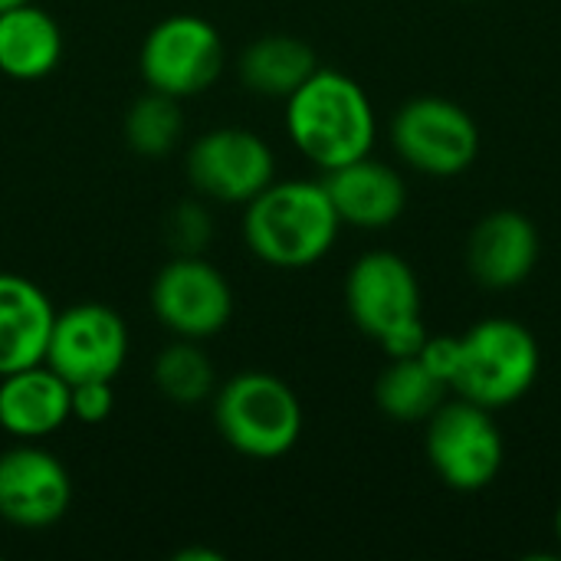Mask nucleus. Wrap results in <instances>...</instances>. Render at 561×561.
<instances>
[{
    "instance_id": "obj_1",
    "label": "nucleus",
    "mask_w": 561,
    "mask_h": 561,
    "mask_svg": "<svg viewBox=\"0 0 561 561\" xmlns=\"http://www.w3.org/2000/svg\"><path fill=\"white\" fill-rule=\"evenodd\" d=\"M286 131L302 158L332 171L371 154L378 122L368 92L352 76L316 69L286 99Z\"/></svg>"
},
{
    "instance_id": "obj_2",
    "label": "nucleus",
    "mask_w": 561,
    "mask_h": 561,
    "mask_svg": "<svg viewBox=\"0 0 561 561\" xmlns=\"http://www.w3.org/2000/svg\"><path fill=\"white\" fill-rule=\"evenodd\" d=\"M243 207L250 253L279 270L319 263L335 247L342 227L322 181H273Z\"/></svg>"
},
{
    "instance_id": "obj_3",
    "label": "nucleus",
    "mask_w": 561,
    "mask_h": 561,
    "mask_svg": "<svg viewBox=\"0 0 561 561\" xmlns=\"http://www.w3.org/2000/svg\"><path fill=\"white\" fill-rule=\"evenodd\" d=\"M345 306L352 322L375 339L388 358L421 355L427 329L421 319V283L408 260L388 250L365 253L345 276Z\"/></svg>"
},
{
    "instance_id": "obj_4",
    "label": "nucleus",
    "mask_w": 561,
    "mask_h": 561,
    "mask_svg": "<svg viewBox=\"0 0 561 561\" xmlns=\"http://www.w3.org/2000/svg\"><path fill=\"white\" fill-rule=\"evenodd\" d=\"M542 352L536 335L516 319H483L457 339L450 391L486 411L516 404L539 378Z\"/></svg>"
},
{
    "instance_id": "obj_5",
    "label": "nucleus",
    "mask_w": 561,
    "mask_h": 561,
    "mask_svg": "<svg viewBox=\"0 0 561 561\" xmlns=\"http://www.w3.org/2000/svg\"><path fill=\"white\" fill-rule=\"evenodd\" d=\"M214 424L230 450L250 460H276L302 437V404L283 378L240 371L214 391Z\"/></svg>"
},
{
    "instance_id": "obj_6",
    "label": "nucleus",
    "mask_w": 561,
    "mask_h": 561,
    "mask_svg": "<svg viewBox=\"0 0 561 561\" xmlns=\"http://www.w3.org/2000/svg\"><path fill=\"white\" fill-rule=\"evenodd\" d=\"M424 424L427 460L450 490L477 493L496 480L503 467V434L493 411L467 398H447Z\"/></svg>"
},
{
    "instance_id": "obj_7",
    "label": "nucleus",
    "mask_w": 561,
    "mask_h": 561,
    "mask_svg": "<svg viewBox=\"0 0 561 561\" xmlns=\"http://www.w3.org/2000/svg\"><path fill=\"white\" fill-rule=\"evenodd\" d=\"M391 145L398 158L417 174L457 178L480 154V128L463 105L437 95H421L394 112Z\"/></svg>"
},
{
    "instance_id": "obj_8",
    "label": "nucleus",
    "mask_w": 561,
    "mask_h": 561,
    "mask_svg": "<svg viewBox=\"0 0 561 561\" xmlns=\"http://www.w3.org/2000/svg\"><path fill=\"white\" fill-rule=\"evenodd\" d=\"M138 66L148 89L191 99L217 82L224 69V39L210 20L174 13L148 30Z\"/></svg>"
},
{
    "instance_id": "obj_9",
    "label": "nucleus",
    "mask_w": 561,
    "mask_h": 561,
    "mask_svg": "<svg viewBox=\"0 0 561 561\" xmlns=\"http://www.w3.org/2000/svg\"><path fill=\"white\" fill-rule=\"evenodd\" d=\"M151 309L158 322L178 339H214L233 319V289L224 273L194 256H174L151 283Z\"/></svg>"
},
{
    "instance_id": "obj_10",
    "label": "nucleus",
    "mask_w": 561,
    "mask_h": 561,
    "mask_svg": "<svg viewBox=\"0 0 561 561\" xmlns=\"http://www.w3.org/2000/svg\"><path fill=\"white\" fill-rule=\"evenodd\" d=\"M128 358V329L122 316L102 302H79L53 319L46 365L66 378L79 381H115Z\"/></svg>"
},
{
    "instance_id": "obj_11",
    "label": "nucleus",
    "mask_w": 561,
    "mask_h": 561,
    "mask_svg": "<svg viewBox=\"0 0 561 561\" xmlns=\"http://www.w3.org/2000/svg\"><path fill=\"white\" fill-rule=\"evenodd\" d=\"M187 181L220 204H250L276 181L273 148L247 128H214L187 148Z\"/></svg>"
},
{
    "instance_id": "obj_12",
    "label": "nucleus",
    "mask_w": 561,
    "mask_h": 561,
    "mask_svg": "<svg viewBox=\"0 0 561 561\" xmlns=\"http://www.w3.org/2000/svg\"><path fill=\"white\" fill-rule=\"evenodd\" d=\"M72 503V480L66 467L23 440L0 454V519L20 529H46L66 516Z\"/></svg>"
},
{
    "instance_id": "obj_13",
    "label": "nucleus",
    "mask_w": 561,
    "mask_h": 561,
    "mask_svg": "<svg viewBox=\"0 0 561 561\" xmlns=\"http://www.w3.org/2000/svg\"><path fill=\"white\" fill-rule=\"evenodd\" d=\"M539 263V230L519 210H493L480 217L467 240L470 276L483 289H516Z\"/></svg>"
},
{
    "instance_id": "obj_14",
    "label": "nucleus",
    "mask_w": 561,
    "mask_h": 561,
    "mask_svg": "<svg viewBox=\"0 0 561 561\" xmlns=\"http://www.w3.org/2000/svg\"><path fill=\"white\" fill-rule=\"evenodd\" d=\"M325 194L342 224L358 230H385L408 207L404 178L375 158H358L352 164L325 171Z\"/></svg>"
},
{
    "instance_id": "obj_15",
    "label": "nucleus",
    "mask_w": 561,
    "mask_h": 561,
    "mask_svg": "<svg viewBox=\"0 0 561 561\" xmlns=\"http://www.w3.org/2000/svg\"><path fill=\"white\" fill-rule=\"evenodd\" d=\"M69 417V381L46 362L0 375V427L10 437L43 440Z\"/></svg>"
},
{
    "instance_id": "obj_16",
    "label": "nucleus",
    "mask_w": 561,
    "mask_h": 561,
    "mask_svg": "<svg viewBox=\"0 0 561 561\" xmlns=\"http://www.w3.org/2000/svg\"><path fill=\"white\" fill-rule=\"evenodd\" d=\"M56 309L49 296L16 273H0V375L46 358Z\"/></svg>"
},
{
    "instance_id": "obj_17",
    "label": "nucleus",
    "mask_w": 561,
    "mask_h": 561,
    "mask_svg": "<svg viewBox=\"0 0 561 561\" xmlns=\"http://www.w3.org/2000/svg\"><path fill=\"white\" fill-rule=\"evenodd\" d=\"M62 30L43 7L20 3L0 10V72L10 79H43L59 66Z\"/></svg>"
},
{
    "instance_id": "obj_18",
    "label": "nucleus",
    "mask_w": 561,
    "mask_h": 561,
    "mask_svg": "<svg viewBox=\"0 0 561 561\" xmlns=\"http://www.w3.org/2000/svg\"><path fill=\"white\" fill-rule=\"evenodd\" d=\"M316 69H319L316 49L289 33L260 36L240 56L243 85L266 99H289Z\"/></svg>"
},
{
    "instance_id": "obj_19",
    "label": "nucleus",
    "mask_w": 561,
    "mask_h": 561,
    "mask_svg": "<svg viewBox=\"0 0 561 561\" xmlns=\"http://www.w3.org/2000/svg\"><path fill=\"white\" fill-rule=\"evenodd\" d=\"M450 398V385L421 358H391V365L378 375L375 404L385 417L401 424L427 421Z\"/></svg>"
},
{
    "instance_id": "obj_20",
    "label": "nucleus",
    "mask_w": 561,
    "mask_h": 561,
    "mask_svg": "<svg viewBox=\"0 0 561 561\" xmlns=\"http://www.w3.org/2000/svg\"><path fill=\"white\" fill-rule=\"evenodd\" d=\"M154 388L178 408H197L217 391V368L194 339H178L151 365Z\"/></svg>"
},
{
    "instance_id": "obj_21",
    "label": "nucleus",
    "mask_w": 561,
    "mask_h": 561,
    "mask_svg": "<svg viewBox=\"0 0 561 561\" xmlns=\"http://www.w3.org/2000/svg\"><path fill=\"white\" fill-rule=\"evenodd\" d=\"M181 131H184V115H181V99L174 95L148 89L125 112V141L131 151L145 158L168 154L181 141Z\"/></svg>"
},
{
    "instance_id": "obj_22",
    "label": "nucleus",
    "mask_w": 561,
    "mask_h": 561,
    "mask_svg": "<svg viewBox=\"0 0 561 561\" xmlns=\"http://www.w3.org/2000/svg\"><path fill=\"white\" fill-rule=\"evenodd\" d=\"M115 408L112 381H79L69 385V414L79 424H102Z\"/></svg>"
},
{
    "instance_id": "obj_23",
    "label": "nucleus",
    "mask_w": 561,
    "mask_h": 561,
    "mask_svg": "<svg viewBox=\"0 0 561 561\" xmlns=\"http://www.w3.org/2000/svg\"><path fill=\"white\" fill-rule=\"evenodd\" d=\"M168 233H171V243L181 250V256H184V253L194 256V253L204 250V243H207V237L214 233V227H210L207 214H204L197 204H181V207L171 214V220H168Z\"/></svg>"
},
{
    "instance_id": "obj_24",
    "label": "nucleus",
    "mask_w": 561,
    "mask_h": 561,
    "mask_svg": "<svg viewBox=\"0 0 561 561\" xmlns=\"http://www.w3.org/2000/svg\"><path fill=\"white\" fill-rule=\"evenodd\" d=\"M421 358L450 385V375H454V365H457V339H450V335H427V342L421 348Z\"/></svg>"
},
{
    "instance_id": "obj_25",
    "label": "nucleus",
    "mask_w": 561,
    "mask_h": 561,
    "mask_svg": "<svg viewBox=\"0 0 561 561\" xmlns=\"http://www.w3.org/2000/svg\"><path fill=\"white\" fill-rule=\"evenodd\" d=\"M20 3H30V0H0V10H10V7H20Z\"/></svg>"
},
{
    "instance_id": "obj_26",
    "label": "nucleus",
    "mask_w": 561,
    "mask_h": 561,
    "mask_svg": "<svg viewBox=\"0 0 561 561\" xmlns=\"http://www.w3.org/2000/svg\"><path fill=\"white\" fill-rule=\"evenodd\" d=\"M556 536H559V542H561V506H559V513H556Z\"/></svg>"
}]
</instances>
